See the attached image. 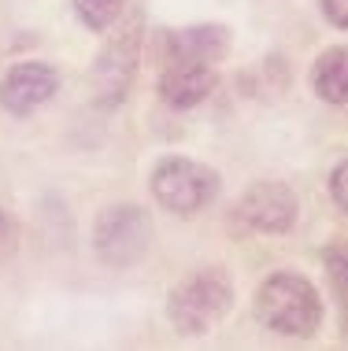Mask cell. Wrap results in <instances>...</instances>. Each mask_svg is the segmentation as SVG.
I'll return each mask as SVG.
<instances>
[{
	"instance_id": "11",
	"label": "cell",
	"mask_w": 348,
	"mask_h": 351,
	"mask_svg": "<svg viewBox=\"0 0 348 351\" xmlns=\"http://www.w3.org/2000/svg\"><path fill=\"white\" fill-rule=\"evenodd\" d=\"M74 12L89 30H108L126 12V0H74Z\"/></svg>"
},
{
	"instance_id": "5",
	"label": "cell",
	"mask_w": 348,
	"mask_h": 351,
	"mask_svg": "<svg viewBox=\"0 0 348 351\" xmlns=\"http://www.w3.org/2000/svg\"><path fill=\"white\" fill-rule=\"evenodd\" d=\"M137 56H141V19L122 26V34H115L104 45V52L97 56L93 67V89L97 100L104 108H119L130 93V82L137 74Z\"/></svg>"
},
{
	"instance_id": "13",
	"label": "cell",
	"mask_w": 348,
	"mask_h": 351,
	"mask_svg": "<svg viewBox=\"0 0 348 351\" xmlns=\"http://www.w3.org/2000/svg\"><path fill=\"white\" fill-rule=\"evenodd\" d=\"M15 248H19V226H15V218L0 207V263L12 259Z\"/></svg>"
},
{
	"instance_id": "14",
	"label": "cell",
	"mask_w": 348,
	"mask_h": 351,
	"mask_svg": "<svg viewBox=\"0 0 348 351\" xmlns=\"http://www.w3.org/2000/svg\"><path fill=\"white\" fill-rule=\"evenodd\" d=\"M330 193H334V200L341 211H348V163H341L334 170V178H330Z\"/></svg>"
},
{
	"instance_id": "9",
	"label": "cell",
	"mask_w": 348,
	"mask_h": 351,
	"mask_svg": "<svg viewBox=\"0 0 348 351\" xmlns=\"http://www.w3.org/2000/svg\"><path fill=\"white\" fill-rule=\"evenodd\" d=\"M230 49V34L222 26H189L167 37V60H200V63H219Z\"/></svg>"
},
{
	"instance_id": "3",
	"label": "cell",
	"mask_w": 348,
	"mask_h": 351,
	"mask_svg": "<svg viewBox=\"0 0 348 351\" xmlns=\"http://www.w3.org/2000/svg\"><path fill=\"white\" fill-rule=\"evenodd\" d=\"M152 193L156 200L174 215H193L200 207H208L219 193V174L204 163H193V159H163L152 170Z\"/></svg>"
},
{
	"instance_id": "4",
	"label": "cell",
	"mask_w": 348,
	"mask_h": 351,
	"mask_svg": "<svg viewBox=\"0 0 348 351\" xmlns=\"http://www.w3.org/2000/svg\"><path fill=\"white\" fill-rule=\"evenodd\" d=\"M93 244H97L100 259L108 267H134L141 255L148 252V244H152V222L134 204L111 207V211L100 215Z\"/></svg>"
},
{
	"instance_id": "10",
	"label": "cell",
	"mask_w": 348,
	"mask_h": 351,
	"mask_svg": "<svg viewBox=\"0 0 348 351\" xmlns=\"http://www.w3.org/2000/svg\"><path fill=\"white\" fill-rule=\"evenodd\" d=\"M312 85H315V93L323 100L348 104V45L318 56V63L312 71Z\"/></svg>"
},
{
	"instance_id": "7",
	"label": "cell",
	"mask_w": 348,
	"mask_h": 351,
	"mask_svg": "<svg viewBox=\"0 0 348 351\" xmlns=\"http://www.w3.org/2000/svg\"><path fill=\"white\" fill-rule=\"evenodd\" d=\"M56 85H60V74L49 63H19L0 82V104L12 115H30L52 97Z\"/></svg>"
},
{
	"instance_id": "2",
	"label": "cell",
	"mask_w": 348,
	"mask_h": 351,
	"mask_svg": "<svg viewBox=\"0 0 348 351\" xmlns=\"http://www.w3.org/2000/svg\"><path fill=\"white\" fill-rule=\"evenodd\" d=\"M233 303V285L222 270H196L193 278H185L178 289L171 292V322L178 333L196 337L208 326H215Z\"/></svg>"
},
{
	"instance_id": "12",
	"label": "cell",
	"mask_w": 348,
	"mask_h": 351,
	"mask_svg": "<svg viewBox=\"0 0 348 351\" xmlns=\"http://www.w3.org/2000/svg\"><path fill=\"white\" fill-rule=\"evenodd\" d=\"M326 267H330V281L337 292V307H341V326L348 333V255L345 252H326Z\"/></svg>"
},
{
	"instance_id": "15",
	"label": "cell",
	"mask_w": 348,
	"mask_h": 351,
	"mask_svg": "<svg viewBox=\"0 0 348 351\" xmlns=\"http://www.w3.org/2000/svg\"><path fill=\"white\" fill-rule=\"evenodd\" d=\"M323 12H326V19H330L334 26L348 30V0H323Z\"/></svg>"
},
{
	"instance_id": "1",
	"label": "cell",
	"mask_w": 348,
	"mask_h": 351,
	"mask_svg": "<svg viewBox=\"0 0 348 351\" xmlns=\"http://www.w3.org/2000/svg\"><path fill=\"white\" fill-rule=\"evenodd\" d=\"M256 315L281 337H312L323 322V300L300 274H270L256 292Z\"/></svg>"
},
{
	"instance_id": "8",
	"label": "cell",
	"mask_w": 348,
	"mask_h": 351,
	"mask_svg": "<svg viewBox=\"0 0 348 351\" xmlns=\"http://www.w3.org/2000/svg\"><path fill=\"white\" fill-rule=\"evenodd\" d=\"M215 89V67L200 60H167L159 74V97L171 108H196Z\"/></svg>"
},
{
	"instance_id": "6",
	"label": "cell",
	"mask_w": 348,
	"mask_h": 351,
	"mask_svg": "<svg viewBox=\"0 0 348 351\" xmlns=\"http://www.w3.org/2000/svg\"><path fill=\"white\" fill-rule=\"evenodd\" d=\"M233 218L256 233H286L297 218V200L286 185L259 182L233 204Z\"/></svg>"
}]
</instances>
